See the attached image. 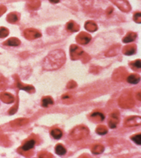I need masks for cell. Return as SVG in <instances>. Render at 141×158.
<instances>
[{
    "label": "cell",
    "instance_id": "cell-1",
    "mask_svg": "<svg viewBox=\"0 0 141 158\" xmlns=\"http://www.w3.org/2000/svg\"><path fill=\"white\" fill-rule=\"evenodd\" d=\"M65 54L63 50L57 49L50 52L43 62V68L46 70H55L65 64Z\"/></svg>",
    "mask_w": 141,
    "mask_h": 158
},
{
    "label": "cell",
    "instance_id": "cell-2",
    "mask_svg": "<svg viewBox=\"0 0 141 158\" xmlns=\"http://www.w3.org/2000/svg\"><path fill=\"white\" fill-rule=\"evenodd\" d=\"M88 134H89V130L86 126L79 125L70 131L68 137L72 141H80L86 138Z\"/></svg>",
    "mask_w": 141,
    "mask_h": 158
},
{
    "label": "cell",
    "instance_id": "cell-3",
    "mask_svg": "<svg viewBox=\"0 0 141 158\" xmlns=\"http://www.w3.org/2000/svg\"><path fill=\"white\" fill-rule=\"evenodd\" d=\"M118 104L123 108H131L134 105V100L130 92L124 93L119 98Z\"/></svg>",
    "mask_w": 141,
    "mask_h": 158
},
{
    "label": "cell",
    "instance_id": "cell-4",
    "mask_svg": "<svg viewBox=\"0 0 141 158\" xmlns=\"http://www.w3.org/2000/svg\"><path fill=\"white\" fill-rule=\"evenodd\" d=\"M85 52L82 49L76 45H72L70 47V57L72 60L82 59Z\"/></svg>",
    "mask_w": 141,
    "mask_h": 158
},
{
    "label": "cell",
    "instance_id": "cell-5",
    "mask_svg": "<svg viewBox=\"0 0 141 158\" xmlns=\"http://www.w3.org/2000/svg\"><path fill=\"white\" fill-rule=\"evenodd\" d=\"M128 73L125 68L124 67H119L116 69L113 72L112 80L115 81H123L127 77Z\"/></svg>",
    "mask_w": 141,
    "mask_h": 158
},
{
    "label": "cell",
    "instance_id": "cell-6",
    "mask_svg": "<svg viewBox=\"0 0 141 158\" xmlns=\"http://www.w3.org/2000/svg\"><path fill=\"white\" fill-rule=\"evenodd\" d=\"M24 35L26 39L29 40H35L39 37H41V33L39 32L38 30L35 29H26L24 31Z\"/></svg>",
    "mask_w": 141,
    "mask_h": 158
},
{
    "label": "cell",
    "instance_id": "cell-7",
    "mask_svg": "<svg viewBox=\"0 0 141 158\" xmlns=\"http://www.w3.org/2000/svg\"><path fill=\"white\" fill-rule=\"evenodd\" d=\"M119 121H120V114L118 111H113L110 115L109 121H108V124L109 127L112 129H115L118 124Z\"/></svg>",
    "mask_w": 141,
    "mask_h": 158
},
{
    "label": "cell",
    "instance_id": "cell-8",
    "mask_svg": "<svg viewBox=\"0 0 141 158\" xmlns=\"http://www.w3.org/2000/svg\"><path fill=\"white\" fill-rule=\"evenodd\" d=\"M141 124V118L140 116H129L124 121L125 127H134L138 126Z\"/></svg>",
    "mask_w": 141,
    "mask_h": 158
},
{
    "label": "cell",
    "instance_id": "cell-9",
    "mask_svg": "<svg viewBox=\"0 0 141 158\" xmlns=\"http://www.w3.org/2000/svg\"><path fill=\"white\" fill-rule=\"evenodd\" d=\"M92 37L88 33L82 32L76 37V40L80 45H87L91 40Z\"/></svg>",
    "mask_w": 141,
    "mask_h": 158
},
{
    "label": "cell",
    "instance_id": "cell-10",
    "mask_svg": "<svg viewBox=\"0 0 141 158\" xmlns=\"http://www.w3.org/2000/svg\"><path fill=\"white\" fill-rule=\"evenodd\" d=\"M15 80H16V85H17V87L19 89H20L24 90V91L27 92L29 94H32L35 92V88H34L33 86L24 84V83L21 81L19 77L16 76V77H15Z\"/></svg>",
    "mask_w": 141,
    "mask_h": 158
},
{
    "label": "cell",
    "instance_id": "cell-11",
    "mask_svg": "<svg viewBox=\"0 0 141 158\" xmlns=\"http://www.w3.org/2000/svg\"><path fill=\"white\" fill-rule=\"evenodd\" d=\"M110 1H112L121 10L124 11V12L127 13L131 10L130 4L126 0H110Z\"/></svg>",
    "mask_w": 141,
    "mask_h": 158
},
{
    "label": "cell",
    "instance_id": "cell-12",
    "mask_svg": "<svg viewBox=\"0 0 141 158\" xmlns=\"http://www.w3.org/2000/svg\"><path fill=\"white\" fill-rule=\"evenodd\" d=\"M0 100L4 103L7 104H11V103H14L15 98L12 94L9 93V92H2L0 94Z\"/></svg>",
    "mask_w": 141,
    "mask_h": 158
},
{
    "label": "cell",
    "instance_id": "cell-13",
    "mask_svg": "<svg viewBox=\"0 0 141 158\" xmlns=\"http://www.w3.org/2000/svg\"><path fill=\"white\" fill-rule=\"evenodd\" d=\"M29 122V119L27 118H16L14 121H11L10 125L13 127H19L24 126Z\"/></svg>",
    "mask_w": 141,
    "mask_h": 158
},
{
    "label": "cell",
    "instance_id": "cell-14",
    "mask_svg": "<svg viewBox=\"0 0 141 158\" xmlns=\"http://www.w3.org/2000/svg\"><path fill=\"white\" fill-rule=\"evenodd\" d=\"M65 28H66V30L68 31V32L71 33L78 32V31L80 30V26H79V24H76V23L74 22V21H68V22L67 23Z\"/></svg>",
    "mask_w": 141,
    "mask_h": 158
},
{
    "label": "cell",
    "instance_id": "cell-15",
    "mask_svg": "<svg viewBox=\"0 0 141 158\" xmlns=\"http://www.w3.org/2000/svg\"><path fill=\"white\" fill-rule=\"evenodd\" d=\"M122 52L123 54L127 56L133 55L134 53L136 52V45H134V44H130V45L124 46Z\"/></svg>",
    "mask_w": 141,
    "mask_h": 158
},
{
    "label": "cell",
    "instance_id": "cell-16",
    "mask_svg": "<svg viewBox=\"0 0 141 158\" xmlns=\"http://www.w3.org/2000/svg\"><path fill=\"white\" fill-rule=\"evenodd\" d=\"M35 142L36 141H35V139H33V138H31V139H29V140H28V141H27L24 144H23V146H21V149H22V150L24 151H27L31 150V149H32V148L35 146Z\"/></svg>",
    "mask_w": 141,
    "mask_h": 158
},
{
    "label": "cell",
    "instance_id": "cell-17",
    "mask_svg": "<svg viewBox=\"0 0 141 158\" xmlns=\"http://www.w3.org/2000/svg\"><path fill=\"white\" fill-rule=\"evenodd\" d=\"M85 28L90 32H94L97 31L98 26L93 21H88L85 24Z\"/></svg>",
    "mask_w": 141,
    "mask_h": 158
},
{
    "label": "cell",
    "instance_id": "cell-18",
    "mask_svg": "<svg viewBox=\"0 0 141 158\" xmlns=\"http://www.w3.org/2000/svg\"><path fill=\"white\" fill-rule=\"evenodd\" d=\"M27 6L29 10H35L40 7V0H27Z\"/></svg>",
    "mask_w": 141,
    "mask_h": 158
},
{
    "label": "cell",
    "instance_id": "cell-19",
    "mask_svg": "<svg viewBox=\"0 0 141 158\" xmlns=\"http://www.w3.org/2000/svg\"><path fill=\"white\" fill-rule=\"evenodd\" d=\"M20 44H21V41L18 38H16V37H10V38L7 40L5 42H3V45L8 46H12V47L13 46H14V47H16V46H19Z\"/></svg>",
    "mask_w": 141,
    "mask_h": 158
},
{
    "label": "cell",
    "instance_id": "cell-20",
    "mask_svg": "<svg viewBox=\"0 0 141 158\" xmlns=\"http://www.w3.org/2000/svg\"><path fill=\"white\" fill-rule=\"evenodd\" d=\"M19 19H20V15L17 13H10L7 16L8 22L10 23V24L16 23L19 21Z\"/></svg>",
    "mask_w": 141,
    "mask_h": 158
},
{
    "label": "cell",
    "instance_id": "cell-21",
    "mask_svg": "<svg viewBox=\"0 0 141 158\" xmlns=\"http://www.w3.org/2000/svg\"><path fill=\"white\" fill-rule=\"evenodd\" d=\"M127 81L129 83H132V84H136V83H138L140 80V76L138 74H131V75H127Z\"/></svg>",
    "mask_w": 141,
    "mask_h": 158
},
{
    "label": "cell",
    "instance_id": "cell-22",
    "mask_svg": "<svg viewBox=\"0 0 141 158\" xmlns=\"http://www.w3.org/2000/svg\"><path fill=\"white\" fill-rule=\"evenodd\" d=\"M137 38V34L133 32H129L127 34V35L123 38V42L125 43H129L135 40Z\"/></svg>",
    "mask_w": 141,
    "mask_h": 158
},
{
    "label": "cell",
    "instance_id": "cell-23",
    "mask_svg": "<svg viewBox=\"0 0 141 158\" xmlns=\"http://www.w3.org/2000/svg\"><path fill=\"white\" fill-rule=\"evenodd\" d=\"M91 118L95 121H102L104 119V115L101 112L94 111L91 114Z\"/></svg>",
    "mask_w": 141,
    "mask_h": 158
},
{
    "label": "cell",
    "instance_id": "cell-24",
    "mask_svg": "<svg viewBox=\"0 0 141 158\" xmlns=\"http://www.w3.org/2000/svg\"><path fill=\"white\" fill-rule=\"evenodd\" d=\"M53 104L54 100L50 96H46L44 97V98H43L41 101V105L44 108H47V107H50V105H52Z\"/></svg>",
    "mask_w": 141,
    "mask_h": 158
},
{
    "label": "cell",
    "instance_id": "cell-25",
    "mask_svg": "<svg viewBox=\"0 0 141 158\" xmlns=\"http://www.w3.org/2000/svg\"><path fill=\"white\" fill-rule=\"evenodd\" d=\"M118 51H119V45H115L111 47L109 50L106 51L105 54L106 57H114V56L117 55L118 54Z\"/></svg>",
    "mask_w": 141,
    "mask_h": 158
},
{
    "label": "cell",
    "instance_id": "cell-26",
    "mask_svg": "<svg viewBox=\"0 0 141 158\" xmlns=\"http://www.w3.org/2000/svg\"><path fill=\"white\" fill-rule=\"evenodd\" d=\"M50 134L55 139L58 140L60 139L63 136V132L59 128H54L50 131Z\"/></svg>",
    "mask_w": 141,
    "mask_h": 158
},
{
    "label": "cell",
    "instance_id": "cell-27",
    "mask_svg": "<svg viewBox=\"0 0 141 158\" xmlns=\"http://www.w3.org/2000/svg\"><path fill=\"white\" fill-rule=\"evenodd\" d=\"M104 151V147L101 144H96L93 146L91 149V151L94 154H101Z\"/></svg>",
    "mask_w": 141,
    "mask_h": 158
},
{
    "label": "cell",
    "instance_id": "cell-28",
    "mask_svg": "<svg viewBox=\"0 0 141 158\" xmlns=\"http://www.w3.org/2000/svg\"><path fill=\"white\" fill-rule=\"evenodd\" d=\"M66 149L65 148V146L63 144H58L55 146V152L58 155H64L66 153Z\"/></svg>",
    "mask_w": 141,
    "mask_h": 158
},
{
    "label": "cell",
    "instance_id": "cell-29",
    "mask_svg": "<svg viewBox=\"0 0 141 158\" xmlns=\"http://www.w3.org/2000/svg\"><path fill=\"white\" fill-rule=\"evenodd\" d=\"M96 133H97V134L103 136V135H105V134H106V133H107L108 129H107V127H106L105 126V125L101 124V125H99V126L96 127Z\"/></svg>",
    "mask_w": 141,
    "mask_h": 158
},
{
    "label": "cell",
    "instance_id": "cell-30",
    "mask_svg": "<svg viewBox=\"0 0 141 158\" xmlns=\"http://www.w3.org/2000/svg\"><path fill=\"white\" fill-rule=\"evenodd\" d=\"M130 66L134 70H140L141 68V61L140 59L134 61V62H130Z\"/></svg>",
    "mask_w": 141,
    "mask_h": 158
},
{
    "label": "cell",
    "instance_id": "cell-31",
    "mask_svg": "<svg viewBox=\"0 0 141 158\" xmlns=\"http://www.w3.org/2000/svg\"><path fill=\"white\" fill-rule=\"evenodd\" d=\"M9 34V30L6 27L2 26L0 27V38H4Z\"/></svg>",
    "mask_w": 141,
    "mask_h": 158
},
{
    "label": "cell",
    "instance_id": "cell-32",
    "mask_svg": "<svg viewBox=\"0 0 141 158\" xmlns=\"http://www.w3.org/2000/svg\"><path fill=\"white\" fill-rule=\"evenodd\" d=\"M131 139L134 141L135 144H137V145H140L141 144V134L140 133H138V134L134 135V136H131Z\"/></svg>",
    "mask_w": 141,
    "mask_h": 158
},
{
    "label": "cell",
    "instance_id": "cell-33",
    "mask_svg": "<svg viewBox=\"0 0 141 158\" xmlns=\"http://www.w3.org/2000/svg\"><path fill=\"white\" fill-rule=\"evenodd\" d=\"M6 86H7V83H6L5 78L0 74V89H5Z\"/></svg>",
    "mask_w": 141,
    "mask_h": 158
},
{
    "label": "cell",
    "instance_id": "cell-34",
    "mask_svg": "<svg viewBox=\"0 0 141 158\" xmlns=\"http://www.w3.org/2000/svg\"><path fill=\"white\" fill-rule=\"evenodd\" d=\"M133 20L134 22L137 24H140L141 23V13H136L134 14Z\"/></svg>",
    "mask_w": 141,
    "mask_h": 158
},
{
    "label": "cell",
    "instance_id": "cell-35",
    "mask_svg": "<svg viewBox=\"0 0 141 158\" xmlns=\"http://www.w3.org/2000/svg\"><path fill=\"white\" fill-rule=\"evenodd\" d=\"M39 157H45V158H48V157H52L53 155L50 154V153L46 152V151H40L38 154Z\"/></svg>",
    "mask_w": 141,
    "mask_h": 158
},
{
    "label": "cell",
    "instance_id": "cell-36",
    "mask_svg": "<svg viewBox=\"0 0 141 158\" xmlns=\"http://www.w3.org/2000/svg\"><path fill=\"white\" fill-rule=\"evenodd\" d=\"M18 108H19V105H18V103H16L14 107H12V108L8 111V113H9L10 115L14 114V113H16V111H17Z\"/></svg>",
    "mask_w": 141,
    "mask_h": 158
},
{
    "label": "cell",
    "instance_id": "cell-37",
    "mask_svg": "<svg viewBox=\"0 0 141 158\" xmlns=\"http://www.w3.org/2000/svg\"><path fill=\"white\" fill-rule=\"evenodd\" d=\"M62 99H63V101L65 102V103L67 101V100H69L70 103H71L70 100H72V98L70 95H68V94H65V95H63V96H62Z\"/></svg>",
    "mask_w": 141,
    "mask_h": 158
},
{
    "label": "cell",
    "instance_id": "cell-38",
    "mask_svg": "<svg viewBox=\"0 0 141 158\" xmlns=\"http://www.w3.org/2000/svg\"><path fill=\"white\" fill-rule=\"evenodd\" d=\"M76 86V82L74 81V80H70V81L68 82V84H67V88L68 89H73Z\"/></svg>",
    "mask_w": 141,
    "mask_h": 158
},
{
    "label": "cell",
    "instance_id": "cell-39",
    "mask_svg": "<svg viewBox=\"0 0 141 158\" xmlns=\"http://www.w3.org/2000/svg\"><path fill=\"white\" fill-rule=\"evenodd\" d=\"M7 11V8L4 5H0V16H2L4 13Z\"/></svg>",
    "mask_w": 141,
    "mask_h": 158
},
{
    "label": "cell",
    "instance_id": "cell-40",
    "mask_svg": "<svg viewBox=\"0 0 141 158\" xmlns=\"http://www.w3.org/2000/svg\"><path fill=\"white\" fill-rule=\"evenodd\" d=\"M112 10H113V8L112 7H110L108 8V9L106 10V12H107V14H110V13H112Z\"/></svg>",
    "mask_w": 141,
    "mask_h": 158
},
{
    "label": "cell",
    "instance_id": "cell-41",
    "mask_svg": "<svg viewBox=\"0 0 141 158\" xmlns=\"http://www.w3.org/2000/svg\"><path fill=\"white\" fill-rule=\"evenodd\" d=\"M140 92H138L137 93V95H136V98H137V99L138 100H141V98H140Z\"/></svg>",
    "mask_w": 141,
    "mask_h": 158
},
{
    "label": "cell",
    "instance_id": "cell-42",
    "mask_svg": "<svg viewBox=\"0 0 141 158\" xmlns=\"http://www.w3.org/2000/svg\"><path fill=\"white\" fill-rule=\"evenodd\" d=\"M51 3H53V4H57L60 1V0H49Z\"/></svg>",
    "mask_w": 141,
    "mask_h": 158
}]
</instances>
